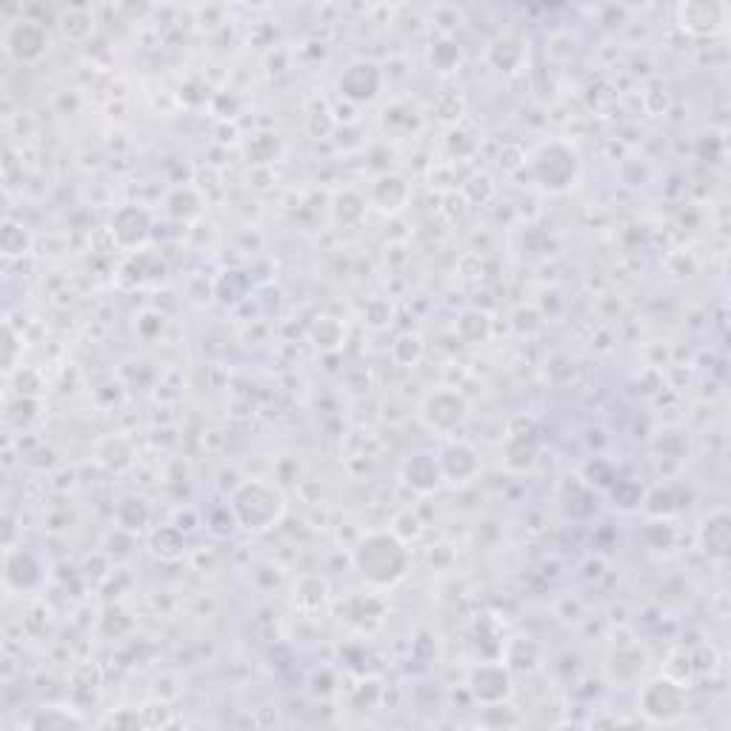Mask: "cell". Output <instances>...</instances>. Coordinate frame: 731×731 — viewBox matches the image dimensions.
Returning a JSON list of instances; mask_svg holds the SVG:
<instances>
[{
    "label": "cell",
    "instance_id": "obj_1",
    "mask_svg": "<svg viewBox=\"0 0 731 731\" xmlns=\"http://www.w3.org/2000/svg\"><path fill=\"white\" fill-rule=\"evenodd\" d=\"M357 569L372 583H395L406 572V549L389 534H372L357 549Z\"/></svg>",
    "mask_w": 731,
    "mask_h": 731
},
{
    "label": "cell",
    "instance_id": "obj_2",
    "mask_svg": "<svg viewBox=\"0 0 731 731\" xmlns=\"http://www.w3.org/2000/svg\"><path fill=\"white\" fill-rule=\"evenodd\" d=\"M235 512L246 529H266L277 514H280V497L269 492L266 486H243L235 494Z\"/></svg>",
    "mask_w": 731,
    "mask_h": 731
},
{
    "label": "cell",
    "instance_id": "obj_3",
    "mask_svg": "<svg viewBox=\"0 0 731 731\" xmlns=\"http://www.w3.org/2000/svg\"><path fill=\"white\" fill-rule=\"evenodd\" d=\"M534 175L546 189H566L577 175V158L560 143L543 146L540 155L534 158Z\"/></svg>",
    "mask_w": 731,
    "mask_h": 731
},
{
    "label": "cell",
    "instance_id": "obj_4",
    "mask_svg": "<svg viewBox=\"0 0 731 731\" xmlns=\"http://www.w3.org/2000/svg\"><path fill=\"white\" fill-rule=\"evenodd\" d=\"M683 706H686L683 689L672 680H654L640 694V709L652 720H674L683 712Z\"/></svg>",
    "mask_w": 731,
    "mask_h": 731
},
{
    "label": "cell",
    "instance_id": "obj_5",
    "mask_svg": "<svg viewBox=\"0 0 731 731\" xmlns=\"http://www.w3.org/2000/svg\"><path fill=\"white\" fill-rule=\"evenodd\" d=\"M6 49L18 60H38L46 49V32L32 20H18L6 32Z\"/></svg>",
    "mask_w": 731,
    "mask_h": 731
},
{
    "label": "cell",
    "instance_id": "obj_6",
    "mask_svg": "<svg viewBox=\"0 0 731 731\" xmlns=\"http://www.w3.org/2000/svg\"><path fill=\"white\" fill-rule=\"evenodd\" d=\"M472 692L483 703H500L512 692V680L503 666H480L472 672Z\"/></svg>",
    "mask_w": 731,
    "mask_h": 731
},
{
    "label": "cell",
    "instance_id": "obj_7",
    "mask_svg": "<svg viewBox=\"0 0 731 731\" xmlns=\"http://www.w3.org/2000/svg\"><path fill=\"white\" fill-rule=\"evenodd\" d=\"M426 420H429V426L432 429H443V432H449V429H455L457 423L463 420L466 415V406H463V400L452 392H437L426 400Z\"/></svg>",
    "mask_w": 731,
    "mask_h": 731
},
{
    "label": "cell",
    "instance_id": "obj_8",
    "mask_svg": "<svg viewBox=\"0 0 731 731\" xmlns=\"http://www.w3.org/2000/svg\"><path fill=\"white\" fill-rule=\"evenodd\" d=\"M380 78L372 63H355L343 78H340V92L349 100H369L375 98Z\"/></svg>",
    "mask_w": 731,
    "mask_h": 731
},
{
    "label": "cell",
    "instance_id": "obj_9",
    "mask_svg": "<svg viewBox=\"0 0 731 731\" xmlns=\"http://www.w3.org/2000/svg\"><path fill=\"white\" fill-rule=\"evenodd\" d=\"M703 549L714 560H723L729 554V517L726 512H714L706 520V529H703Z\"/></svg>",
    "mask_w": 731,
    "mask_h": 731
},
{
    "label": "cell",
    "instance_id": "obj_10",
    "mask_svg": "<svg viewBox=\"0 0 731 731\" xmlns=\"http://www.w3.org/2000/svg\"><path fill=\"white\" fill-rule=\"evenodd\" d=\"M406 477L417 492H432L440 483L443 472H440V463L432 455H415L406 466Z\"/></svg>",
    "mask_w": 731,
    "mask_h": 731
},
{
    "label": "cell",
    "instance_id": "obj_11",
    "mask_svg": "<svg viewBox=\"0 0 731 731\" xmlns=\"http://www.w3.org/2000/svg\"><path fill=\"white\" fill-rule=\"evenodd\" d=\"M112 226H115V235L123 243H140V240H146V235H149V218H146V212L132 209V206L118 212V218L112 220Z\"/></svg>",
    "mask_w": 731,
    "mask_h": 731
}]
</instances>
